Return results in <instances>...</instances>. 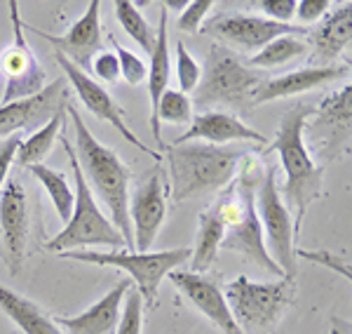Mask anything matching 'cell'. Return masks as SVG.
Segmentation results:
<instances>
[{
	"label": "cell",
	"instance_id": "obj_1",
	"mask_svg": "<svg viewBox=\"0 0 352 334\" xmlns=\"http://www.w3.org/2000/svg\"><path fill=\"white\" fill-rule=\"evenodd\" d=\"M68 118L76 129V156L80 163L82 177L87 181L89 191L104 200L106 209L111 214V224L122 236L124 247L134 250L132 222H129V181H132V169L122 163V158L109 146H104L99 139L89 132L76 106L66 104Z\"/></svg>",
	"mask_w": 352,
	"mask_h": 334
},
{
	"label": "cell",
	"instance_id": "obj_2",
	"mask_svg": "<svg viewBox=\"0 0 352 334\" xmlns=\"http://www.w3.org/2000/svg\"><path fill=\"white\" fill-rule=\"evenodd\" d=\"M312 109L305 104H296L289 109L280 121L277 134L268 146V154H280L282 169H285V198L287 209L294 219V236H300V226L308 214L312 200L322 196V181H324V165L315 163L310 149L305 146V123Z\"/></svg>",
	"mask_w": 352,
	"mask_h": 334
},
{
	"label": "cell",
	"instance_id": "obj_3",
	"mask_svg": "<svg viewBox=\"0 0 352 334\" xmlns=\"http://www.w3.org/2000/svg\"><path fill=\"white\" fill-rule=\"evenodd\" d=\"M244 151L212 144H164L162 160L169 165V191L174 202L217 194L235 177Z\"/></svg>",
	"mask_w": 352,
	"mask_h": 334
},
{
	"label": "cell",
	"instance_id": "obj_4",
	"mask_svg": "<svg viewBox=\"0 0 352 334\" xmlns=\"http://www.w3.org/2000/svg\"><path fill=\"white\" fill-rule=\"evenodd\" d=\"M64 151L68 156V163H71L73 169V181H76V200H73V212L71 219L66 222L64 229L59 231L54 238L47 240V250L50 252H76L82 250V247H124L122 236L118 233V229L111 224V219L104 217V212L99 209L94 200V194L89 191L87 181L82 177L80 163H78L76 149L71 146V141L64 137Z\"/></svg>",
	"mask_w": 352,
	"mask_h": 334
},
{
	"label": "cell",
	"instance_id": "obj_5",
	"mask_svg": "<svg viewBox=\"0 0 352 334\" xmlns=\"http://www.w3.org/2000/svg\"><path fill=\"white\" fill-rule=\"evenodd\" d=\"M223 297L244 334H275L282 315L296 302V278L254 282L237 275L226 285Z\"/></svg>",
	"mask_w": 352,
	"mask_h": 334
},
{
	"label": "cell",
	"instance_id": "obj_6",
	"mask_svg": "<svg viewBox=\"0 0 352 334\" xmlns=\"http://www.w3.org/2000/svg\"><path fill=\"white\" fill-rule=\"evenodd\" d=\"M263 83V73L254 71L249 64L223 45H212V52L204 56L202 76L195 87L192 106H235L252 109V97Z\"/></svg>",
	"mask_w": 352,
	"mask_h": 334
},
{
	"label": "cell",
	"instance_id": "obj_7",
	"mask_svg": "<svg viewBox=\"0 0 352 334\" xmlns=\"http://www.w3.org/2000/svg\"><path fill=\"white\" fill-rule=\"evenodd\" d=\"M59 257L73 259V262H85L94 266H116L129 275L136 287H139L141 299L146 309L157 306V292H160L162 280L167 278L176 266L190 259L188 247H176V250H160V252H134V250H113V252H61Z\"/></svg>",
	"mask_w": 352,
	"mask_h": 334
},
{
	"label": "cell",
	"instance_id": "obj_8",
	"mask_svg": "<svg viewBox=\"0 0 352 334\" xmlns=\"http://www.w3.org/2000/svg\"><path fill=\"white\" fill-rule=\"evenodd\" d=\"M256 217L268 238L272 262L282 269L285 278H296V236H294V219L287 209L282 194L277 189V169L268 167L263 181L256 191Z\"/></svg>",
	"mask_w": 352,
	"mask_h": 334
},
{
	"label": "cell",
	"instance_id": "obj_9",
	"mask_svg": "<svg viewBox=\"0 0 352 334\" xmlns=\"http://www.w3.org/2000/svg\"><path fill=\"white\" fill-rule=\"evenodd\" d=\"M10 21H12V45L0 56V73L5 78L3 97L0 104H12V101L28 99L43 90L45 71L38 64L31 45L24 38V21L19 17V3L10 0Z\"/></svg>",
	"mask_w": 352,
	"mask_h": 334
},
{
	"label": "cell",
	"instance_id": "obj_10",
	"mask_svg": "<svg viewBox=\"0 0 352 334\" xmlns=\"http://www.w3.org/2000/svg\"><path fill=\"white\" fill-rule=\"evenodd\" d=\"M202 31L207 36L217 38L219 45L232 50V52H254L265 48L270 41L280 36H303L300 26L280 24V21L265 19V17L240 14V12H221L202 24Z\"/></svg>",
	"mask_w": 352,
	"mask_h": 334
},
{
	"label": "cell",
	"instance_id": "obj_11",
	"mask_svg": "<svg viewBox=\"0 0 352 334\" xmlns=\"http://www.w3.org/2000/svg\"><path fill=\"white\" fill-rule=\"evenodd\" d=\"M350 97L352 90L350 85H345L320 106H315L308 118L310 123H305L303 132H308L310 146L320 160L331 163L343 156V151H350Z\"/></svg>",
	"mask_w": 352,
	"mask_h": 334
},
{
	"label": "cell",
	"instance_id": "obj_12",
	"mask_svg": "<svg viewBox=\"0 0 352 334\" xmlns=\"http://www.w3.org/2000/svg\"><path fill=\"white\" fill-rule=\"evenodd\" d=\"M169 181L160 165H155L144 177L136 191L129 196V222H132L134 252H151L167 217Z\"/></svg>",
	"mask_w": 352,
	"mask_h": 334
},
{
	"label": "cell",
	"instance_id": "obj_13",
	"mask_svg": "<svg viewBox=\"0 0 352 334\" xmlns=\"http://www.w3.org/2000/svg\"><path fill=\"white\" fill-rule=\"evenodd\" d=\"M54 61L61 66V71L66 73L68 83H71V87L76 90V94L80 97V101L85 104V109L92 113L94 118H99V121H104V123H109V125L116 127L118 132H120L122 137L129 141V144L136 146V149L141 151V154L155 158V163H162V154H160V151L148 149V146H146L144 141L136 137L132 129L124 125V109L118 106V101L111 97L109 90H106L104 85L92 81L87 73L80 71L78 66H73L71 61L64 59V56L56 54V52H54Z\"/></svg>",
	"mask_w": 352,
	"mask_h": 334
},
{
	"label": "cell",
	"instance_id": "obj_14",
	"mask_svg": "<svg viewBox=\"0 0 352 334\" xmlns=\"http://www.w3.org/2000/svg\"><path fill=\"white\" fill-rule=\"evenodd\" d=\"M68 104V87L64 81H54L28 99L0 104V139L21 132H36Z\"/></svg>",
	"mask_w": 352,
	"mask_h": 334
},
{
	"label": "cell",
	"instance_id": "obj_15",
	"mask_svg": "<svg viewBox=\"0 0 352 334\" xmlns=\"http://www.w3.org/2000/svg\"><path fill=\"white\" fill-rule=\"evenodd\" d=\"M28 200L19 179H10L0 191V231L5 245V266L12 275H19L26 264L28 242Z\"/></svg>",
	"mask_w": 352,
	"mask_h": 334
},
{
	"label": "cell",
	"instance_id": "obj_16",
	"mask_svg": "<svg viewBox=\"0 0 352 334\" xmlns=\"http://www.w3.org/2000/svg\"><path fill=\"white\" fill-rule=\"evenodd\" d=\"M99 0H92L87 5V12L76 21L64 36H52V33H43L38 28L26 26L28 31H33L38 38L47 41L52 45V50L56 54H61L64 59L71 61L73 66H78L80 71L92 69V61L96 52L101 50V17H99Z\"/></svg>",
	"mask_w": 352,
	"mask_h": 334
},
{
	"label": "cell",
	"instance_id": "obj_17",
	"mask_svg": "<svg viewBox=\"0 0 352 334\" xmlns=\"http://www.w3.org/2000/svg\"><path fill=\"white\" fill-rule=\"evenodd\" d=\"M167 278L221 334H244L237 320L232 318L228 302H226L217 280L190 273V271H172Z\"/></svg>",
	"mask_w": 352,
	"mask_h": 334
},
{
	"label": "cell",
	"instance_id": "obj_18",
	"mask_svg": "<svg viewBox=\"0 0 352 334\" xmlns=\"http://www.w3.org/2000/svg\"><path fill=\"white\" fill-rule=\"evenodd\" d=\"M343 76H350V66H308V69H298V71H289L285 76L270 78L263 81L256 87L252 97V106H261L265 101H275V99H285V97H296V94L310 92L317 90L322 85H329Z\"/></svg>",
	"mask_w": 352,
	"mask_h": 334
},
{
	"label": "cell",
	"instance_id": "obj_19",
	"mask_svg": "<svg viewBox=\"0 0 352 334\" xmlns=\"http://www.w3.org/2000/svg\"><path fill=\"white\" fill-rule=\"evenodd\" d=\"M129 290H132V280H120L87 311L78 315H56L54 322L66 334H116L124 294Z\"/></svg>",
	"mask_w": 352,
	"mask_h": 334
},
{
	"label": "cell",
	"instance_id": "obj_20",
	"mask_svg": "<svg viewBox=\"0 0 352 334\" xmlns=\"http://www.w3.org/2000/svg\"><path fill=\"white\" fill-rule=\"evenodd\" d=\"M221 247L242 254L244 259H249V262H254L256 266H261V269H265L268 273L285 278L282 269L272 262L268 247H265V238H263V231H261V224L256 217V194L247 200V207H244L242 217L226 229Z\"/></svg>",
	"mask_w": 352,
	"mask_h": 334
},
{
	"label": "cell",
	"instance_id": "obj_21",
	"mask_svg": "<svg viewBox=\"0 0 352 334\" xmlns=\"http://www.w3.org/2000/svg\"><path fill=\"white\" fill-rule=\"evenodd\" d=\"M192 139H204L212 146L217 144H228V141H249V144H268V139L254 127L244 125L240 118H235L232 113L226 111H209L200 113L190 121V127L186 129L181 137H176L172 144L181 146L188 144Z\"/></svg>",
	"mask_w": 352,
	"mask_h": 334
},
{
	"label": "cell",
	"instance_id": "obj_22",
	"mask_svg": "<svg viewBox=\"0 0 352 334\" xmlns=\"http://www.w3.org/2000/svg\"><path fill=\"white\" fill-rule=\"evenodd\" d=\"M169 14L167 10L160 8V19H157V31H155V45L151 52V66H148V97H151V129L155 134V144L160 146V154L164 149L162 132H160V121H157V104L160 97L167 92L169 76H172V66H169Z\"/></svg>",
	"mask_w": 352,
	"mask_h": 334
},
{
	"label": "cell",
	"instance_id": "obj_23",
	"mask_svg": "<svg viewBox=\"0 0 352 334\" xmlns=\"http://www.w3.org/2000/svg\"><path fill=\"white\" fill-rule=\"evenodd\" d=\"M310 45L315 50V59H320L324 66H331L345 50L350 48L352 41V8L345 3L336 12H329L317 28L308 33Z\"/></svg>",
	"mask_w": 352,
	"mask_h": 334
},
{
	"label": "cell",
	"instance_id": "obj_24",
	"mask_svg": "<svg viewBox=\"0 0 352 334\" xmlns=\"http://www.w3.org/2000/svg\"><path fill=\"white\" fill-rule=\"evenodd\" d=\"M0 311L24 334H64L47 311L0 282Z\"/></svg>",
	"mask_w": 352,
	"mask_h": 334
},
{
	"label": "cell",
	"instance_id": "obj_25",
	"mask_svg": "<svg viewBox=\"0 0 352 334\" xmlns=\"http://www.w3.org/2000/svg\"><path fill=\"white\" fill-rule=\"evenodd\" d=\"M226 229L221 224L212 207H207L200 214V224H197V242L195 250H190V273L204 275L214 266L223 242Z\"/></svg>",
	"mask_w": 352,
	"mask_h": 334
},
{
	"label": "cell",
	"instance_id": "obj_26",
	"mask_svg": "<svg viewBox=\"0 0 352 334\" xmlns=\"http://www.w3.org/2000/svg\"><path fill=\"white\" fill-rule=\"evenodd\" d=\"M64 111H59L56 116L50 118V121L45 123L41 129H36L28 139H21L19 149H16V156H14V160L19 163L21 167L38 165V163L47 158V154L54 146L56 134H59L61 125H64Z\"/></svg>",
	"mask_w": 352,
	"mask_h": 334
},
{
	"label": "cell",
	"instance_id": "obj_27",
	"mask_svg": "<svg viewBox=\"0 0 352 334\" xmlns=\"http://www.w3.org/2000/svg\"><path fill=\"white\" fill-rule=\"evenodd\" d=\"M308 43L300 36H280L270 41L265 48H261L256 54L249 56V66L256 69H275V66H285L289 61L298 59L308 52Z\"/></svg>",
	"mask_w": 352,
	"mask_h": 334
},
{
	"label": "cell",
	"instance_id": "obj_28",
	"mask_svg": "<svg viewBox=\"0 0 352 334\" xmlns=\"http://www.w3.org/2000/svg\"><path fill=\"white\" fill-rule=\"evenodd\" d=\"M28 169H31L33 177H36L45 186V191L50 194V200H52L56 214H59V219L66 224L68 219H71L73 200H76L71 184L66 181L64 174L56 172V169H52V167H47V165H43V163H38V165H31Z\"/></svg>",
	"mask_w": 352,
	"mask_h": 334
},
{
	"label": "cell",
	"instance_id": "obj_29",
	"mask_svg": "<svg viewBox=\"0 0 352 334\" xmlns=\"http://www.w3.org/2000/svg\"><path fill=\"white\" fill-rule=\"evenodd\" d=\"M116 17H118V21H120L122 31L127 33L144 52L151 54L153 45H155V31H153V26L144 19V14L139 12V8H136L134 3H129V0H118Z\"/></svg>",
	"mask_w": 352,
	"mask_h": 334
},
{
	"label": "cell",
	"instance_id": "obj_30",
	"mask_svg": "<svg viewBox=\"0 0 352 334\" xmlns=\"http://www.w3.org/2000/svg\"><path fill=\"white\" fill-rule=\"evenodd\" d=\"M157 121L174 123V125H190L192 121V101L188 94L179 90H167L157 104Z\"/></svg>",
	"mask_w": 352,
	"mask_h": 334
},
{
	"label": "cell",
	"instance_id": "obj_31",
	"mask_svg": "<svg viewBox=\"0 0 352 334\" xmlns=\"http://www.w3.org/2000/svg\"><path fill=\"white\" fill-rule=\"evenodd\" d=\"M265 172H268V165L263 163V158H261L258 154H254V151H244L240 163H237V167H235L232 184L256 194L261 181H263V177H265Z\"/></svg>",
	"mask_w": 352,
	"mask_h": 334
},
{
	"label": "cell",
	"instance_id": "obj_32",
	"mask_svg": "<svg viewBox=\"0 0 352 334\" xmlns=\"http://www.w3.org/2000/svg\"><path fill=\"white\" fill-rule=\"evenodd\" d=\"M116 334H144V299L136 290H129L124 294Z\"/></svg>",
	"mask_w": 352,
	"mask_h": 334
},
{
	"label": "cell",
	"instance_id": "obj_33",
	"mask_svg": "<svg viewBox=\"0 0 352 334\" xmlns=\"http://www.w3.org/2000/svg\"><path fill=\"white\" fill-rule=\"evenodd\" d=\"M200 76H202V69L192 54L186 50L184 41H176V78H179V92L188 94V92H195L197 83H200Z\"/></svg>",
	"mask_w": 352,
	"mask_h": 334
},
{
	"label": "cell",
	"instance_id": "obj_34",
	"mask_svg": "<svg viewBox=\"0 0 352 334\" xmlns=\"http://www.w3.org/2000/svg\"><path fill=\"white\" fill-rule=\"evenodd\" d=\"M111 43H113V54L118 56V64H120V76L127 81L129 85H139L148 78V66L141 56H136L134 52H129L127 48L118 45L116 38L111 36Z\"/></svg>",
	"mask_w": 352,
	"mask_h": 334
},
{
	"label": "cell",
	"instance_id": "obj_35",
	"mask_svg": "<svg viewBox=\"0 0 352 334\" xmlns=\"http://www.w3.org/2000/svg\"><path fill=\"white\" fill-rule=\"evenodd\" d=\"M212 0H195V3H188L184 8V12H181L179 21H176V26H179V31L184 33H197L202 31V24L207 21V14L209 10H212Z\"/></svg>",
	"mask_w": 352,
	"mask_h": 334
},
{
	"label": "cell",
	"instance_id": "obj_36",
	"mask_svg": "<svg viewBox=\"0 0 352 334\" xmlns=\"http://www.w3.org/2000/svg\"><path fill=\"white\" fill-rule=\"evenodd\" d=\"M258 8L263 10L272 21L289 24V19L296 14V0H261ZM268 17H265V19H268Z\"/></svg>",
	"mask_w": 352,
	"mask_h": 334
},
{
	"label": "cell",
	"instance_id": "obj_37",
	"mask_svg": "<svg viewBox=\"0 0 352 334\" xmlns=\"http://www.w3.org/2000/svg\"><path fill=\"white\" fill-rule=\"evenodd\" d=\"M92 71L99 76V81L111 83V85L118 83V78H120V64H118V56L113 52H104V54L94 56Z\"/></svg>",
	"mask_w": 352,
	"mask_h": 334
},
{
	"label": "cell",
	"instance_id": "obj_38",
	"mask_svg": "<svg viewBox=\"0 0 352 334\" xmlns=\"http://www.w3.org/2000/svg\"><path fill=\"white\" fill-rule=\"evenodd\" d=\"M331 8V0H303L296 3V14L303 24H315L322 17H327V10Z\"/></svg>",
	"mask_w": 352,
	"mask_h": 334
},
{
	"label": "cell",
	"instance_id": "obj_39",
	"mask_svg": "<svg viewBox=\"0 0 352 334\" xmlns=\"http://www.w3.org/2000/svg\"><path fill=\"white\" fill-rule=\"evenodd\" d=\"M19 144H21V134H14V137L0 141V191H3V186H5V179H8V172L14 163Z\"/></svg>",
	"mask_w": 352,
	"mask_h": 334
},
{
	"label": "cell",
	"instance_id": "obj_40",
	"mask_svg": "<svg viewBox=\"0 0 352 334\" xmlns=\"http://www.w3.org/2000/svg\"><path fill=\"white\" fill-rule=\"evenodd\" d=\"M296 254H298V257L310 259V262H315V264L329 266V269H333L336 273L345 275V278L350 280V266L343 264V259L336 257V254H331V252H310V250H298Z\"/></svg>",
	"mask_w": 352,
	"mask_h": 334
},
{
	"label": "cell",
	"instance_id": "obj_41",
	"mask_svg": "<svg viewBox=\"0 0 352 334\" xmlns=\"http://www.w3.org/2000/svg\"><path fill=\"white\" fill-rule=\"evenodd\" d=\"M331 325H333L331 334H350V322H348V320L333 318V320H331Z\"/></svg>",
	"mask_w": 352,
	"mask_h": 334
}]
</instances>
